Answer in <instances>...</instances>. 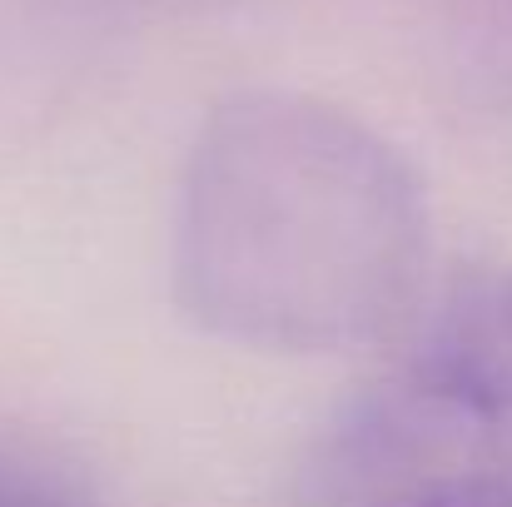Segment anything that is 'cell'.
Listing matches in <instances>:
<instances>
[{
    "label": "cell",
    "mask_w": 512,
    "mask_h": 507,
    "mask_svg": "<svg viewBox=\"0 0 512 507\" xmlns=\"http://www.w3.org/2000/svg\"><path fill=\"white\" fill-rule=\"evenodd\" d=\"M433 214L413 160L304 90H239L209 110L179 174L174 304L259 353H353L428 299Z\"/></svg>",
    "instance_id": "6da1fadb"
},
{
    "label": "cell",
    "mask_w": 512,
    "mask_h": 507,
    "mask_svg": "<svg viewBox=\"0 0 512 507\" xmlns=\"http://www.w3.org/2000/svg\"><path fill=\"white\" fill-rule=\"evenodd\" d=\"M512 498V269H458L304 463L309 507Z\"/></svg>",
    "instance_id": "7a4b0ae2"
},
{
    "label": "cell",
    "mask_w": 512,
    "mask_h": 507,
    "mask_svg": "<svg viewBox=\"0 0 512 507\" xmlns=\"http://www.w3.org/2000/svg\"><path fill=\"white\" fill-rule=\"evenodd\" d=\"M0 507H95L90 493L50 458L0 443Z\"/></svg>",
    "instance_id": "3957f363"
},
{
    "label": "cell",
    "mask_w": 512,
    "mask_h": 507,
    "mask_svg": "<svg viewBox=\"0 0 512 507\" xmlns=\"http://www.w3.org/2000/svg\"><path fill=\"white\" fill-rule=\"evenodd\" d=\"M403 507H512L508 493H463V498H428V503H403Z\"/></svg>",
    "instance_id": "277c9868"
}]
</instances>
